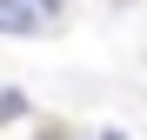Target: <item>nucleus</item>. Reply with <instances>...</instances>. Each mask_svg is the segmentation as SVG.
<instances>
[{
  "label": "nucleus",
  "mask_w": 147,
  "mask_h": 140,
  "mask_svg": "<svg viewBox=\"0 0 147 140\" xmlns=\"http://www.w3.org/2000/svg\"><path fill=\"white\" fill-rule=\"evenodd\" d=\"M0 33L27 40V33H40V13L27 7V0H0Z\"/></svg>",
  "instance_id": "nucleus-1"
},
{
  "label": "nucleus",
  "mask_w": 147,
  "mask_h": 140,
  "mask_svg": "<svg viewBox=\"0 0 147 140\" xmlns=\"http://www.w3.org/2000/svg\"><path fill=\"white\" fill-rule=\"evenodd\" d=\"M27 7H34L40 20H54V13H60V0H27Z\"/></svg>",
  "instance_id": "nucleus-2"
}]
</instances>
